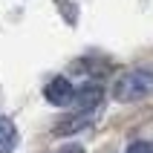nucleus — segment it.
I'll return each mask as SVG.
<instances>
[{
	"label": "nucleus",
	"mask_w": 153,
	"mask_h": 153,
	"mask_svg": "<svg viewBox=\"0 0 153 153\" xmlns=\"http://www.w3.org/2000/svg\"><path fill=\"white\" fill-rule=\"evenodd\" d=\"M150 95H153V69H127L113 84L116 101H142Z\"/></svg>",
	"instance_id": "1"
},
{
	"label": "nucleus",
	"mask_w": 153,
	"mask_h": 153,
	"mask_svg": "<svg viewBox=\"0 0 153 153\" xmlns=\"http://www.w3.org/2000/svg\"><path fill=\"white\" fill-rule=\"evenodd\" d=\"M43 98L49 104H55V107H69V104L75 101V90H72V84L64 75H58L43 87Z\"/></svg>",
	"instance_id": "2"
},
{
	"label": "nucleus",
	"mask_w": 153,
	"mask_h": 153,
	"mask_svg": "<svg viewBox=\"0 0 153 153\" xmlns=\"http://www.w3.org/2000/svg\"><path fill=\"white\" fill-rule=\"evenodd\" d=\"M95 121V113H75V116H69V119L58 121V127H55V136H69V133H81V130L93 127Z\"/></svg>",
	"instance_id": "3"
},
{
	"label": "nucleus",
	"mask_w": 153,
	"mask_h": 153,
	"mask_svg": "<svg viewBox=\"0 0 153 153\" xmlns=\"http://www.w3.org/2000/svg\"><path fill=\"white\" fill-rule=\"evenodd\" d=\"M101 98H104L101 87H87V90L75 93V113H95Z\"/></svg>",
	"instance_id": "4"
},
{
	"label": "nucleus",
	"mask_w": 153,
	"mask_h": 153,
	"mask_svg": "<svg viewBox=\"0 0 153 153\" xmlns=\"http://www.w3.org/2000/svg\"><path fill=\"white\" fill-rule=\"evenodd\" d=\"M17 147V127L15 121L0 116V153H12Z\"/></svg>",
	"instance_id": "5"
},
{
	"label": "nucleus",
	"mask_w": 153,
	"mask_h": 153,
	"mask_svg": "<svg viewBox=\"0 0 153 153\" xmlns=\"http://www.w3.org/2000/svg\"><path fill=\"white\" fill-rule=\"evenodd\" d=\"M127 153H153V142H133Z\"/></svg>",
	"instance_id": "6"
},
{
	"label": "nucleus",
	"mask_w": 153,
	"mask_h": 153,
	"mask_svg": "<svg viewBox=\"0 0 153 153\" xmlns=\"http://www.w3.org/2000/svg\"><path fill=\"white\" fill-rule=\"evenodd\" d=\"M58 153H84V147H78V145H69V147H64V150H58Z\"/></svg>",
	"instance_id": "7"
}]
</instances>
